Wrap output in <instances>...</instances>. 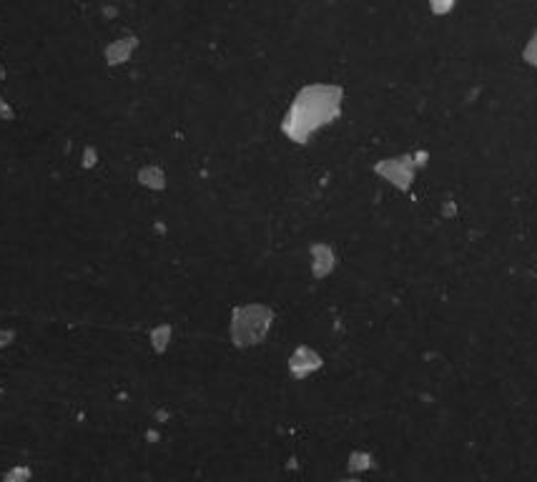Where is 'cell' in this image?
<instances>
[{
    "label": "cell",
    "mask_w": 537,
    "mask_h": 482,
    "mask_svg": "<svg viewBox=\"0 0 537 482\" xmlns=\"http://www.w3.org/2000/svg\"><path fill=\"white\" fill-rule=\"evenodd\" d=\"M336 111H339V91L336 88H304L291 106L284 128L294 141H304L314 128H319L321 124H327L329 118H334Z\"/></svg>",
    "instance_id": "cell-1"
},
{
    "label": "cell",
    "mask_w": 537,
    "mask_h": 482,
    "mask_svg": "<svg viewBox=\"0 0 537 482\" xmlns=\"http://www.w3.org/2000/svg\"><path fill=\"white\" fill-rule=\"evenodd\" d=\"M268 321H271V312L264 307H247L239 309L233 314V324H231V334L236 344H254L259 342L268 329Z\"/></svg>",
    "instance_id": "cell-2"
},
{
    "label": "cell",
    "mask_w": 537,
    "mask_h": 482,
    "mask_svg": "<svg viewBox=\"0 0 537 482\" xmlns=\"http://www.w3.org/2000/svg\"><path fill=\"white\" fill-rule=\"evenodd\" d=\"M138 45V38L136 36H124V38H116V41H111L106 48H103V58L108 66H121L126 60L131 58V53L136 51Z\"/></svg>",
    "instance_id": "cell-3"
},
{
    "label": "cell",
    "mask_w": 537,
    "mask_h": 482,
    "mask_svg": "<svg viewBox=\"0 0 537 482\" xmlns=\"http://www.w3.org/2000/svg\"><path fill=\"white\" fill-rule=\"evenodd\" d=\"M314 367H319V359L314 357L309 349H299L297 354H294V359H291V369L297 374H306L309 369H314Z\"/></svg>",
    "instance_id": "cell-4"
},
{
    "label": "cell",
    "mask_w": 537,
    "mask_h": 482,
    "mask_svg": "<svg viewBox=\"0 0 537 482\" xmlns=\"http://www.w3.org/2000/svg\"><path fill=\"white\" fill-rule=\"evenodd\" d=\"M138 181L148 186V189H163V171L159 166H144L138 171Z\"/></svg>",
    "instance_id": "cell-5"
},
{
    "label": "cell",
    "mask_w": 537,
    "mask_h": 482,
    "mask_svg": "<svg viewBox=\"0 0 537 482\" xmlns=\"http://www.w3.org/2000/svg\"><path fill=\"white\" fill-rule=\"evenodd\" d=\"M30 477H33V470L28 465H15L5 472L3 482H30Z\"/></svg>",
    "instance_id": "cell-6"
},
{
    "label": "cell",
    "mask_w": 537,
    "mask_h": 482,
    "mask_svg": "<svg viewBox=\"0 0 537 482\" xmlns=\"http://www.w3.org/2000/svg\"><path fill=\"white\" fill-rule=\"evenodd\" d=\"M168 336H171V327H168V324H163V327H156V329H153V332H151L153 349H156V352H163V349H166Z\"/></svg>",
    "instance_id": "cell-7"
},
{
    "label": "cell",
    "mask_w": 537,
    "mask_h": 482,
    "mask_svg": "<svg viewBox=\"0 0 537 482\" xmlns=\"http://www.w3.org/2000/svg\"><path fill=\"white\" fill-rule=\"evenodd\" d=\"M95 163H98V148L88 144V146L83 148V161H80V166H83V168H93Z\"/></svg>",
    "instance_id": "cell-8"
},
{
    "label": "cell",
    "mask_w": 537,
    "mask_h": 482,
    "mask_svg": "<svg viewBox=\"0 0 537 482\" xmlns=\"http://www.w3.org/2000/svg\"><path fill=\"white\" fill-rule=\"evenodd\" d=\"M15 118V111H13V106L0 95V121H13Z\"/></svg>",
    "instance_id": "cell-9"
},
{
    "label": "cell",
    "mask_w": 537,
    "mask_h": 482,
    "mask_svg": "<svg viewBox=\"0 0 537 482\" xmlns=\"http://www.w3.org/2000/svg\"><path fill=\"white\" fill-rule=\"evenodd\" d=\"M15 342V329H0V349Z\"/></svg>",
    "instance_id": "cell-10"
},
{
    "label": "cell",
    "mask_w": 537,
    "mask_h": 482,
    "mask_svg": "<svg viewBox=\"0 0 537 482\" xmlns=\"http://www.w3.org/2000/svg\"><path fill=\"white\" fill-rule=\"evenodd\" d=\"M5 78V66H3V60H0V80Z\"/></svg>",
    "instance_id": "cell-11"
},
{
    "label": "cell",
    "mask_w": 537,
    "mask_h": 482,
    "mask_svg": "<svg viewBox=\"0 0 537 482\" xmlns=\"http://www.w3.org/2000/svg\"><path fill=\"white\" fill-rule=\"evenodd\" d=\"M0 395H3V389H0Z\"/></svg>",
    "instance_id": "cell-12"
}]
</instances>
